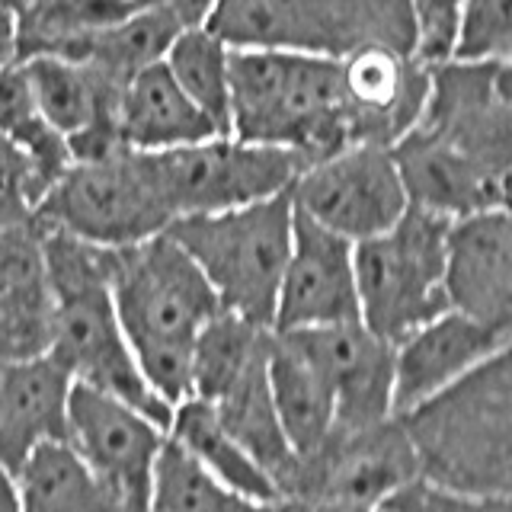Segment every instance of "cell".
<instances>
[{
  "label": "cell",
  "instance_id": "1",
  "mask_svg": "<svg viewBox=\"0 0 512 512\" xmlns=\"http://www.w3.org/2000/svg\"><path fill=\"white\" fill-rule=\"evenodd\" d=\"M109 288L144 381L176 407L189 397L196 336L221 311L215 288L167 231L109 250Z\"/></svg>",
  "mask_w": 512,
  "mask_h": 512
},
{
  "label": "cell",
  "instance_id": "2",
  "mask_svg": "<svg viewBox=\"0 0 512 512\" xmlns=\"http://www.w3.org/2000/svg\"><path fill=\"white\" fill-rule=\"evenodd\" d=\"M413 448L416 477L429 484L509 496L512 490V359L509 346L468 375L397 413Z\"/></svg>",
  "mask_w": 512,
  "mask_h": 512
},
{
  "label": "cell",
  "instance_id": "3",
  "mask_svg": "<svg viewBox=\"0 0 512 512\" xmlns=\"http://www.w3.org/2000/svg\"><path fill=\"white\" fill-rule=\"evenodd\" d=\"M39 234L52 282L48 356L71 375V381L116 394L167 429L173 407L144 381L119 324L109 288V250L52 228H39Z\"/></svg>",
  "mask_w": 512,
  "mask_h": 512
},
{
  "label": "cell",
  "instance_id": "4",
  "mask_svg": "<svg viewBox=\"0 0 512 512\" xmlns=\"http://www.w3.org/2000/svg\"><path fill=\"white\" fill-rule=\"evenodd\" d=\"M231 135L295 154L301 167L356 144L340 58L231 48Z\"/></svg>",
  "mask_w": 512,
  "mask_h": 512
},
{
  "label": "cell",
  "instance_id": "5",
  "mask_svg": "<svg viewBox=\"0 0 512 512\" xmlns=\"http://www.w3.org/2000/svg\"><path fill=\"white\" fill-rule=\"evenodd\" d=\"M295 205L288 192L224 212L180 215L167 234L215 288L221 308L272 330L282 269L292 247Z\"/></svg>",
  "mask_w": 512,
  "mask_h": 512
},
{
  "label": "cell",
  "instance_id": "6",
  "mask_svg": "<svg viewBox=\"0 0 512 512\" xmlns=\"http://www.w3.org/2000/svg\"><path fill=\"white\" fill-rule=\"evenodd\" d=\"M205 26L228 48L343 58L362 45L416 55L407 0H218Z\"/></svg>",
  "mask_w": 512,
  "mask_h": 512
},
{
  "label": "cell",
  "instance_id": "7",
  "mask_svg": "<svg viewBox=\"0 0 512 512\" xmlns=\"http://www.w3.org/2000/svg\"><path fill=\"white\" fill-rule=\"evenodd\" d=\"M173 208L154 154L122 148L100 160H71L32 208L39 228L122 250L170 228Z\"/></svg>",
  "mask_w": 512,
  "mask_h": 512
},
{
  "label": "cell",
  "instance_id": "8",
  "mask_svg": "<svg viewBox=\"0 0 512 512\" xmlns=\"http://www.w3.org/2000/svg\"><path fill=\"white\" fill-rule=\"evenodd\" d=\"M448 218L407 208L388 231L352 247L359 320L384 343H400L410 330L448 311L442 292Z\"/></svg>",
  "mask_w": 512,
  "mask_h": 512
},
{
  "label": "cell",
  "instance_id": "9",
  "mask_svg": "<svg viewBox=\"0 0 512 512\" xmlns=\"http://www.w3.org/2000/svg\"><path fill=\"white\" fill-rule=\"evenodd\" d=\"M154 164L176 218L224 212L279 196L292 189L301 170L295 154L234 135H212L154 154Z\"/></svg>",
  "mask_w": 512,
  "mask_h": 512
},
{
  "label": "cell",
  "instance_id": "10",
  "mask_svg": "<svg viewBox=\"0 0 512 512\" xmlns=\"http://www.w3.org/2000/svg\"><path fill=\"white\" fill-rule=\"evenodd\" d=\"M420 132L452 151L493 167L512 170V84L509 61L442 58L429 64V90Z\"/></svg>",
  "mask_w": 512,
  "mask_h": 512
},
{
  "label": "cell",
  "instance_id": "11",
  "mask_svg": "<svg viewBox=\"0 0 512 512\" xmlns=\"http://www.w3.org/2000/svg\"><path fill=\"white\" fill-rule=\"evenodd\" d=\"M288 196L298 212L352 244L388 231L410 208L391 148L384 144H349L301 167Z\"/></svg>",
  "mask_w": 512,
  "mask_h": 512
},
{
  "label": "cell",
  "instance_id": "12",
  "mask_svg": "<svg viewBox=\"0 0 512 512\" xmlns=\"http://www.w3.org/2000/svg\"><path fill=\"white\" fill-rule=\"evenodd\" d=\"M64 439L116 496L122 512H148L154 461L167 429L122 397L71 381Z\"/></svg>",
  "mask_w": 512,
  "mask_h": 512
},
{
  "label": "cell",
  "instance_id": "13",
  "mask_svg": "<svg viewBox=\"0 0 512 512\" xmlns=\"http://www.w3.org/2000/svg\"><path fill=\"white\" fill-rule=\"evenodd\" d=\"M333 394V432H356L394 416V346L362 320L282 333Z\"/></svg>",
  "mask_w": 512,
  "mask_h": 512
},
{
  "label": "cell",
  "instance_id": "14",
  "mask_svg": "<svg viewBox=\"0 0 512 512\" xmlns=\"http://www.w3.org/2000/svg\"><path fill=\"white\" fill-rule=\"evenodd\" d=\"M416 477L413 448L397 416L356 432H330L311 458L298 461L292 496L378 506Z\"/></svg>",
  "mask_w": 512,
  "mask_h": 512
},
{
  "label": "cell",
  "instance_id": "15",
  "mask_svg": "<svg viewBox=\"0 0 512 512\" xmlns=\"http://www.w3.org/2000/svg\"><path fill=\"white\" fill-rule=\"evenodd\" d=\"M352 240L320 228L304 212L292 215V247L282 269L272 330L292 333L308 327L359 320Z\"/></svg>",
  "mask_w": 512,
  "mask_h": 512
},
{
  "label": "cell",
  "instance_id": "16",
  "mask_svg": "<svg viewBox=\"0 0 512 512\" xmlns=\"http://www.w3.org/2000/svg\"><path fill=\"white\" fill-rule=\"evenodd\" d=\"M442 292L452 311L512 333V218L509 205L445 224Z\"/></svg>",
  "mask_w": 512,
  "mask_h": 512
},
{
  "label": "cell",
  "instance_id": "17",
  "mask_svg": "<svg viewBox=\"0 0 512 512\" xmlns=\"http://www.w3.org/2000/svg\"><path fill=\"white\" fill-rule=\"evenodd\" d=\"M343 103L356 144H391L420 119L429 64L391 45H362L340 58Z\"/></svg>",
  "mask_w": 512,
  "mask_h": 512
},
{
  "label": "cell",
  "instance_id": "18",
  "mask_svg": "<svg viewBox=\"0 0 512 512\" xmlns=\"http://www.w3.org/2000/svg\"><path fill=\"white\" fill-rule=\"evenodd\" d=\"M20 64L42 116L68 141L71 160H100L125 148L119 135L122 87L58 55H29Z\"/></svg>",
  "mask_w": 512,
  "mask_h": 512
},
{
  "label": "cell",
  "instance_id": "19",
  "mask_svg": "<svg viewBox=\"0 0 512 512\" xmlns=\"http://www.w3.org/2000/svg\"><path fill=\"white\" fill-rule=\"evenodd\" d=\"M391 157L404 183L407 202L439 218H461L484 208L509 205V173L477 164L429 138L416 125L391 144Z\"/></svg>",
  "mask_w": 512,
  "mask_h": 512
},
{
  "label": "cell",
  "instance_id": "20",
  "mask_svg": "<svg viewBox=\"0 0 512 512\" xmlns=\"http://www.w3.org/2000/svg\"><path fill=\"white\" fill-rule=\"evenodd\" d=\"M506 346V330H493L452 308L426 320L394 343V416L468 375Z\"/></svg>",
  "mask_w": 512,
  "mask_h": 512
},
{
  "label": "cell",
  "instance_id": "21",
  "mask_svg": "<svg viewBox=\"0 0 512 512\" xmlns=\"http://www.w3.org/2000/svg\"><path fill=\"white\" fill-rule=\"evenodd\" d=\"M52 343V282L36 221L0 224V362L45 356Z\"/></svg>",
  "mask_w": 512,
  "mask_h": 512
},
{
  "label": "cell",
  "instance_id": "22",
  "mask_svg": "<svg viewBox=\"0 0 512 512\" xmlns=\"http://www.w3.org/2000/svg\"><path fill=\"white\" fill-rule=\"evenodd\" d=\"M71 375L48 356L0 362V468L10 474L48 439H64Z\"/></svg>",
  "mask_w": 512,
  "mask_h": 512
},
{
  "label": "cell",
  "instance_id": "23",
  "mask_svg": "<svg viewBox=\"0 0 512 512\" xmlns=\"http://www.w3.org/2000/svg\"><path fill=\"white\" fill-rule=\"evenodd\" d=\"M119 135L132 151L164 154L218 132L170 77L167 64L157 61L125 84L119 100Z\"/></svg>",
  "mask_w": 512,
  "mask_h": 512
},
{
  "label": "cell",
  "instance_id": "24",
  "mask_svg": "<svg viewBox=\"0 0 512 512\" xmlns=\"http://www.w3.org/2000/svg\"><path fill=\"white\" fill-rule=\"evenodd\" d=\"M269 349V343H266ZM266 349L250 362V368L240 375L228 391L212 407L218 413L221 426L228 429V436L244 448V452L260 464L266 477L276 484L282 496H292L295 474H298V458L288 445L276 404L269 394V378H266Z\"/></svg>",
  "mask_w": 512,
  "mask_h": 512
},
{
  "label": "cell",
  "instance_id": "25",
  "mask_svg": "<svg viewBox=\"0 0 512 512\" xmlns=\"http://www.w3.org/2000/svg\"><path fill=\"white\" fill-rule=\"evenodd\" d=\"M266 378L279 423L298 461L311 458L333 432V394L317 368L285 340L269 333Z\"/></svg>",
  "mask_w": 512,
  "mask_h": 512
},
{
  "label": "cell",
  "instance_id": "26",
  "mask_svg": "<svg viewBox=\"0 0 512 512\" xmlns=\"http://www.w3.org/2000/svg\"><path fill=\"white\" fill-rule=\"evenodd\" d=\"M20 512H122L68 439L39 442L13 471Z\"/></svg>",
  "mask_w": 512,
  "mask_h": 512
},
{
  "label": "cell",
  "instance_id": "27",
  "mask_svg": "<svg viewBox=\"0 0 512 512\" xmlns=\"http://www.w3.org/2000/svg\"><path fill=\"white\" fill-rule=\"evenodd\" d=\"M167 436L173 442H180L205 471H212L221 480L224 487L247 496V500L272 503L282 496L260 464H256L244 448L228 436V429L221 426L212 400H202V397L180 400V404L173 407Z\"/></svg>",
  "mask_w": 512,
  "mask_h": 512
},
{
  "label": "cell",
  "instance_id": "28",
  "mask_svg": "<svg viewBox=\"0 0 512 512\" xmlns=\"http://www.w3.org/2000/svg\"><path fill=\"white\" fill-rule=\"evenodd\" d=\"M141 10L138 0H29L16 13V58H68L96 32Z\"/></svg>",
  "mask_w": 512,
  "mask_h": 512
},
{
  "label": "cell",
  "instance_id": "29",
  "mask_svg": "<svg viewBox=\"0 0 512 512\" xmlns=\"http://www.w3.org/2000/svg\"><path fill=\"white\" fill-rule=\"evenodd\" d=\"M183 26L173 20L167 10L157 7H141L132 16H125L122 23L96 32L80 48L68 55V61H77L100 74L109 84L125 90V84L138 71L151 68V64L164 61L170 42Z\"/></svg>",
  "mask_w": 512,
  "mask_h": 512
},
{
  "label": "cell",
  "instance_id": "30",
  "mask_svg": "<svg viewBox=\"0 0 512 512\" xmlns=\"http://www.w3.org/2000/svg\"><path fill=\"white\" fill-rule=\"evenodd\" d=\"M231 48L212 29L183 26L170 42L164 64L180 90L199 106V112L215 125L218 135H231Z\"/></svg>",
  "mask_w": 512,
  "mask_h": 512
},
{
  "label": "cell",
  "instance_id": "31",
  "mask_svg": "<svg viewBox=\"0 0 512 512\" xmlns=\"http://www.w3.org/2000/svg\"><path fill=\"white\" fill-rule=\"evenodd\" d=\"M269 333V327H260L247 317L221 308L199 330L196 346H192L189 397L218 400L266 349Z\"/></svg>",
  "mask_w": 512,
  "mask_h": 512
},
{
  "label": "cell",
  "instance_id": "32",
  "mask_svg": "<svg viewBox=\"0 0 512 512\" xmlns=\"http://www.w3.org/2000/svg\"><path fill=\"white\" fill-rule=\"evenodd\" d=\"M266 503L224 487L221 480L205 471L180 442L170 436L160 445L154 461L148 512H263Z\"/></svg>",
  "mask_w": 512,
  "mask_h": 512
},
{
  "label": "cell",
  "instance_id": "33",
  "mask_svg": "<svg viewBox=\"0 0 512 512\" xmlns=\"http://www.w3.org/2000/svg\"><path fill=\"white\" fill-rule=\"evenodd\" d=\"M0 132L20 148L32 167L42 173V180L52 186L64 167L71 164L68 141H64L52 122L42 116V109L32 96L23 64L13 61L0 71Z\"/></svg>",
  "mask_w": 512,
  "mask_h": 512
},
{
  "label": "cell",
  "instance_id": "34",
  "mask_svg": "<svg viewBox=\"0 0 512 512\" xmlns=\"http://www.w3.org/2000/svg\"><path fill=\"white\" fill-rule=\"evenodd\" d=\"M512 0H461L448 58L509 61L512 58Z\"/></svg>",
  "mask_w": 512,
  "mask_h": 512
},
{
  "label": "cell",
  "instance_id": "35",
  "mask_svg": "<svg viewBox=\"0 0 512 512\" xmlns=\"http://www.w3.org/2000/svg\"><path fill=\"white\" fill-rule=\"evenodd\" d=\"M45 189L48 183L32 167V160L0 132V224L29 221Z\"/></svg>",
  "mask_w": 512,
  "mask_h": 512
},
{
  "label": "cell",
  "instance_id": "36",
  "mask_svg": "<svg viewBox=\"0 0 512 512\" xmlns=\"http://www.w3.org/2000/svg\"><path fill=\"white\" fill-rule=\"evenodd\" d=\"M384 512H512L509 496H474L429 484L413 477L410 484L394 490L388 500L378 503Z\"/></svg>",
  "mask_w": 512,
  "mask_h": 512
},
{
  "label": "cell",
  "instance_id": "37",
  "mask_svg": "<svg viewBox=\"0 0 512 512\" xmlns=\"http://www.w3.org/2000/svg\"><path fill=\"white\" fill-rule=\"evenodd\" d=\"M407 4L416 23V58L426 64L448 58L461 0H407Z\"/></svg>",
  "mask_w": 512,
  "mask_h": 512
},
{
  "label": "cell",
  "instance_id": "38",
  "mask_svg": "<svg viewBox=\"0 0 512 512\" xmlns=\"http://www.w3.org/2000/svg\"><path fill=\"white\" fill-rule=\"evenodd\" d=\"M138 4L167 10L180 26H202L208 20V13L215 10L218 0H138Z\"/></svg>",
  "mask_w": 512,
  "mask_h": 512
},
{
  "label": "cell",
  "instance_id": "39",
  "mask_svg": "<svg viewBox=\"0 0 512 512\" xmlns=\"http://www.w3.org/2000/svg\"><path fill=\"white\" fill-rule=\"evenodd\" d=\"M13 61H20L16 58V13L0 4V71Z\"/></svg>",
  "mask_w": 512,
  "mask_h": 512
},
{
  "label": "cell",
  "instance_id": "40",
  "mask_svg": "<svg viewBox=\"0 0 512 512\" xmlns=\"http://www.w3.org/2000/svg\"><path fill=\"white\" fill-rule=\"evenodd\" d=\"M0 512H20V496H16L13 474L0 468Z\"/></svg>",
  "mask_w": 512,
  "mask_h": 512
},
{
  "label": "cell",
  "instance_id": "41",
  "mask_svg": "<svg viewBox=\"0 0 512 512\" xmlns=\"http://www.w3.org/2000/svg\"><path fill=\"white\" fill-rule=\"evenodd\" d=\"M308 512H384L381 506H356V503H336V500H317Z\"/></svg>",
  "mask_w": 512,
  "mask_h": 512
},
{
  "label": "cell",
  "instance_id": "42",
  "mask_svg": "<svg viewBox=\"0 0 512 512\" xmlns=\"http://www.w3.org/2000/svg\"><path fill=\"white\" fill-rule=\"evenodd\" d=\"M311 503L308 500H298V496H279V500L266 503L263 512H308Z\"/></svg>",
  "mask_w": 512,
  "mask_h": 512
},
{
  "label": "cell",
  "instance_id": "43",
  "mask_svg": "<svg viewBox=\"0 0 512 512\" xmlns=\"http://www.w3.org/2000/svg\"><path fill=\"white\" fill-rule=\"evenodd\" d=\"M0 4H4V7H10L13 13H20L26 4H29V0H0Z\"/></svg>",
  "mask_w": 512,
  "mask_h": 512
}]
</instances>
